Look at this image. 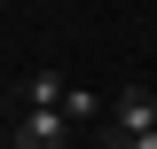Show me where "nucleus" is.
I'll use <instances>...</instances> for the list:
<instances>
[{
    "mask_svg": "<svg viewBox=\"0 0 157 149\" xmlns=\"http://www.w3.org/2000/svg\"><path fill=\"white\" fill-rule=\"evenodd\" d=\"M102 149H126V141H141V133H157V94L149 86H126V94H110V118H102Z\"/></svg>",
    "mask_w": 157,
    "mask_h": 149,
    "instance_id": "f257e3e1",
    "label": "nucleus"
},
{
    "mask_svg": "<svg viewBox=\"0 0 157 149\" xmlns=\"http://www.w3.org/2000/svg\"><path fill=\"white\" fill-rule=\"evenodd\" d=\"M71 110H16L8 118V141L16 149H71Z\"/></svg>",
    "mask_w": 157,
    "mask_h": 149,
    "instance_id": "f03ea898",
    "label": "nucleus"
},
{
    "mask_svg": "<svg viewBox=\"0 0 157 149\" xmlns=\"http://www.w3.org/2000/svg\"><path fill=\"white\" fill-rule=\"evenodd\" d=\"M63 102H71V78H63L55 63L24 71V86H16V110H63Z\"/></svg>",
    "mask_w": 157,
    "mask_h": 149,
    "instance_id": "7ed1b4c3",
    "label": "nucleus"
},
{
    "mask_svg": "<svg viewBox=\"0 0 157 149\" xmlns=\"http://www.w3.org/2000/svg\"><path fill=\"white\" fill-rule=\"evenodd\" d=\"M63 110H71V126H102V118H110V102H102L94 86H71V102H63Z\"/></svg>",
    "mask_w": 157,
    "mask_h": 149,
    "instance_id": "20e7f679",
    "label": "nucleus"
},
{
    "mask_svg": "<svg viewBox=\"0 0 157 149\" xmlns=\"http://www.w3.org/2000/svg\"><path fill=\"white\" fill-rule=\"evenodd\" d=\"M126 149H157V133H141V141H126Z\"/></svg>",
    "mask_w": 157,
    "mask_h": 149,
    "instance_id": "39448f33",
    "label": "nucleus"
}]
</instances>
